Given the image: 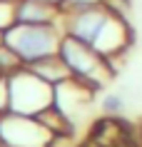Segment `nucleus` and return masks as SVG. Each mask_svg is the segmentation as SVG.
I'll return each instance as SVG.
<instances>
[{
	"mask_svg": "<svg viewBox=\"0 0 142 147\" xmlns=\"http://www.w3.org/2000/svg\"><path fill=\"white\" fill-rule=\"evenodd\" d=\"M0 147H8V145H0Z\"/></svg>",
	"mask_w": 142,
	"mask_h": 147,
	"instance_id": "aec40b11",
	"label": "nucleus"
},
{
	"mask_svg": "<svg viewBox=\"0 0 142 147\" xmlns=\"http://www.w3.org/2000/svg\"><path fill=\"white\" fill-rule=\"evenodd\" d=\"M57 55L63 57L65 67L70 70V78L85 82L87 87H92L95 92H97V90L112 78V72H115V62L112 60L102 57L100 53H95L90 45L70 38V35H63Z\"/></svg>",
	"mask_w": 142,
	"mask_h": 147,
	"instance_id": "f257e3e1",
	"label": "nucleus"
},
{
	"mask_svg": "<svg viewBox=\"0 0 142 147\" xmlns=\"http://www.w3.org/2000/svg\"><path fill=\"white\" fill-rule=\"evenodd\" d=\"M102 5V0H60L57 3V8L60 13L65 15H72V13H82V10H92V8H100Z\"/></svg>",
	"mask_w": 142,
	"mask_h": 147,
	"instance_id": "ddd939ff",
	"label": "nucleus"
},
{
	"mask_svg": "<svg viewBox=\"0 0 142 147\" xmlns=\"http://www.w3.org/2000/svg\"><path fill=\"white\" fill-rule=\"evenodd\" d=\"M0 45H5V32L0 30Z\"/></svg>",
	"mask_w": 142,
	"mask_h": 147,
	"instance_id": "f3484780",
	"label": "nucleus"
},
{
	"mask_svg": "<svg viewBox=\"0 0 142 147\" xmlns=\"http://www.w3.org/2000/svg\"><path fill=\"white\" fill-rule=\"evenodd\" d=\"M23 67H28L23 60H20V55L8 45H0V75L3 78H10V75H15L20 72Z\"/></svg>",
	"mask_w": 142,
	"mask_h": 147,
	"instance_id": "9b49d317",
	"label": "nucleus"
},
{
	"mask_svg": "<svg viewBox=\"0 0 142 147\" xmlns=\"http://www.w3.org/2000/svg\"><path fill=\"white\" fill-rule=\"evenodd\" d=\"M15 23L25 25H63V13L55 3L47 0H17Z\"/></svg>",
	"mask_w": 142,
	"mask_h": 147,
	"instance_id": "0eeeda50",
	"label": "nucleus"
},
{
	"mask_svg": "<svg viewBox=\"0 0 142 147\" xmlns=\"http://www.w3.org/2000/svg\"><path fill=\"white\" fill-rule=\"evenodd\" d=\"M15 25V3L10 0H0V30L5 32L8 28Z\"/></svg>",
	"mask_w": 142,
	"mask_h": 147,
	"instance_id": "4468645a",
	"label": "nucleus"
},
{
	"mask_svg": "<svg viewBox=\"0 0 142 147\" xmlns=\"http://www.w3.org/2000/svg\"><path fill=\"white\" fill-rule=\"evenodd\" d=\"M47 3H55V5H57V3H60V0H47Z\"/></svg>",
	"mask_w": 142,
	"mask_h": 147,
	"instance_id": "a211bd4d",
	"label": "nucleus"
},
{
	"mask_svg": "<svg viewBox=\"0 0 142 147\" xmlns=\"http://www.w3.org/2000/svg\"><path fill=\"white\" fill-rule=\"evenodd\" d=\"M125 107H127V102L122 92H105L100 97V110H102L105 117H120L125 112Z\"/></svg>",
	"mask_w": 142,
	"mask_h": 147,
	"instance_id": "f8f14e48",
	"label": "nucleus"
},
{
	"mask_svg": "<svg viewBox=\"0 0 142 147\" xmlns=\"http://www.w3.org/2000/svg\"><path fill=\"white\" fill-rule=\"evenodd\" d=\"M28 67H30L35 75H40L42 80H47L50 85H60V82H65V80H70V70L65 67V62H63L60 55L38 60V62H32V65H28Z\"/></svg>",
	"mask_w": 142,
	"mask_h": 147,
	"instance_id": "9d476101",
	"label": "nucleus"
},
{
	"mask_svg": "<svg viewBox=\"0 0 142 147\" xmlns=\"http://www.w3.org/2000/svg\"><path fill=\"white\" fill-rule=\"evenodd\" d=\"M55 137L42 127L38 117L28 115H0V145L8 147H52Z\"/></svg>",
	"mask_w": 142,
	"mask_h": 147,
	"instance_id": "20e7f679",
	"label": "nucleus"
},
{
	"mask_svg": "<svg viewBox=\"0 0 142 147\" xmlns=\"http://www.w3.org/2000/svg\"><path fill=\"white\" fill-rule=\"evenodd\" d=\"M10 3H17V0H10Z\"/></svg>",
	"mask_w": 142,
	"mask_h": 147,
	"instance_id": "6ab92c4d",
	"label": "nucleus"
},
{
	"mask_svg": "<svg viewBox=\"0 0 142 147\" xmlns=\"http://www.w3.org/2000/svg\"><path fill=\"white\" fill-rule=\"evenodd\" d=\"M110 15L112 13L105 5L92 8V10H82V13H72V15L63 18V30H65V35H70V38H75V40L92 47V42L97 40V35L105 28Z\"/></svg>",
	"mask_w": 142,
	"mask_h": 147,
	"instance_id": "39448f33",
	"label": "nucleus"
},
{
	"mask_svg": "<svg viewBox=\"0 0 142 147\" xmlns=\"http://www.w3.org/2000/svg\"><path fill=\"white\" fill-rule=\"evenodd\" d=\"M0 78H3V75H0Z\"/></svg>",
	"mask_w": 142,
	"mask_h": 147,
	"instance_id": "412c9836",
	"label": "nucleus"
},
{
	"mask_svg": "<svg viewBox=\"0 0 142 147\" xmlns=\"http://www.w3.org/2000/svg\"><path fill=\"white\" fill-rule=\"evenodd\" d=\"M132 42V28L127 25V18H117V15H110L105 28L100 30L97 40L92 42V50L100 53L102 57L115 62V57L125 53Z\"/></svg>",
	"mask_w": 142,
	"mask_h": 147,
	"instance_id": "423d86ee",
	"label": "nucleus"
},
{
	"mask_svg": "<svg viewBox=\"0 0 142 147\" xmlns=\"http://www.w3.org/2000/svg\"><path fill=\"white\" fill-rule=\"evenodd\" d=\"M38 120L42 122V127H45L52 137H70L72 132H75V125H72V120L67 115H65L63 110L57 107V105H52V107L42 110L38 115Z\"/></svg>",
	"mask_w": 142,
	"mask_h": 147,
	"instance_id": "1a4fd4ad",
	"label": "nucleus"
},
{
	"mask_svg": "<svg viewBox=\"0 0 142 147\" xmlns=\"http://www.w3.org/2000/svg\"><path fill=\"white\" fill-rule=\"evenodd\" d=\"M92 95H95L92 87H87L85 82L70 78L65 82H60V85H55V105L72 120V115L77 110H82L87 102L92 100Z\"/></svg>",
	"mask_w": 142,
	"mask_h": 147,
	"instance_id": "6e6552de",
	"label": "nucleus"
},
{
	"mask_svg": "<svg viewBox=\"0 0 142 147\" xmlns=\"http://www.w3.org/2000/svg\"><path fill=\"white\" fill-rule=\"evenodd\" d=\"M10 112L15 115L38 117L42 110L55 105V85L35 75L30 67H23L20 72L10 75Z\"/></svg>",
	"mask_w": 142,
	"mask_h": 147,
	"instance_id": "7ed1b4c3",
	"label": "nucleus"
},
{
	"mask_svg": "<svg viewBox=\"0 0 142 147\" xmlns=\"http://www.w3.org/2000/svg\"><path fill=\"white\" fill-rule=\"evenodd\" d=\"M65 30L63 25H25L15 23L5 30V45L13 47L25 65L52 57L60 50V40Z\"/></svg>",
	"mask_w": 142,
	"mask_h": 147,
	"instance_id": "f03ea898",
	"label": "nucleus"
},
{
	"mask_svg": "<svg viewBox=\"0 0 142 147\" xmlns=\"http://www.w3.org/2000/svg\"><path fill=\"white\" fill-rule=\"evenodd\" d=\"M10 112V82L8 78H0V115Z\"/></svg>",
	"mask_w": 142,
	"mask_h": 147,
	"instance_id": "dca6fc26",
	"label": "nucleus"
},
{
	"mask_svg": "<svg viewBox=\"0 0 142 147\" xmlns=\"http://www.w3.org/2000/svg\"><path fill=\"white\" fill-rule=\"evenodd\" d=\"M102 5L117 18H127L130 13V0H102Z\"/></svg>",
	"mask_w": 142,
	"mask_h": 147,
	"instance_id": "2eb2a0df",
	"label": "nucleus"
}]
</instances>
